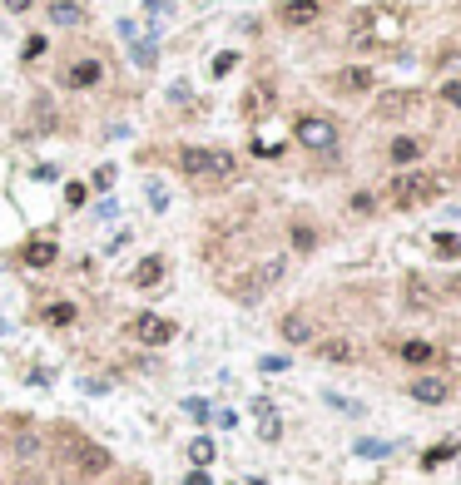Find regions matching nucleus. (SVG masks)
Returning a JSON list of instances; mask_svg holds the SVG:
<instances>
[{
	"instance_id": "obj_29",
	"label": "nucleus",
	"mask_w": 461,
	"mask_h": 485,
	"mask_svg": "<svg viewBox=\"0 0 461 485\" xmlns=\"http://www.w3.org/2000/svg\"><path fill=\"white\" fill-rule=\"evenodd\" d=\"M432 248H437L442 258H457V253H461V238H452V233H437V238H432Z\"/></svg>"
},
{
	"instance_id": "obj_2",
	"label": "nucleus",
	"mask_w": 461,
	"mask_h": 485,
	"mask_svg": "<svg viewBox=\"0 0 461 485\" xmlns=\"http://www.w3.org/2000/svg\"><path fill=\"white\" fill-rule=\"evenodd\" d=\"M179 174L184 179H214V184H229L233 174H238V164H233L229 149H179Z\"/></svg>"
},
{
	"instance_id": "obj_39",
	"label": "nucleus",
	"mask_w": 461,
	"mask_h": 485,
	"mask_svg": "<svg viewBox=\"0 0 461 485\" xmlns=\"http://www.w3.org/2000/svg\"><path fill=\"white\" fill-rule=\"evenodd\" d=\"M457 169H461V164H457Z\"/></svg>"
},
{
	"instance_id": "obj_20",
	"label": "nucleus",
	"mask_w": 461,
	"mask_h": 485,
	"mask_svg": "<svg viewBox=\"0 0 461 485\" xmlns=\"http://www.w3.org/2000/svg\"><path fill=\"white\" fill-rule=\"evenodd\" d=\"M407 302H412V307H432V302H437V288L412 273V278H407Z\"/></svg>"
},
{
	"instance_id": "obj_7",
	"label": "nucleus",
	"mask_w": 461,
	"mask_h": 485,
	"mask_svg": "<svg viewBox=\"0 0 461 485\" xmlns=\"http://www.w3.org/2000/svg\"><path fill=\"white\" fill-rule=\"evenodd\" d=\"M129 332H134V342H144V347H164V342H174V322L159 317V312H139V317L129 322Z\"/></svg>"
},
{
	"instance_id": "obj_30",
	"label": "nucleus",
	"mask_w": 461,
	"mask_h": 485,
	"mask_svg": "<svg viewBox=\"0 0 461 485\" xmlns=\"http://www.w3.org/2000/svg\"><path fill=\"white\" fill-rule=\"evenodd\" d=\"M452 456H457V446H437V451H427V456H422V466L432 471V466H442V461H452Z\"/></svg>"
},
{
	"instance_id": "obj_17",
	"label": "nucleus",
	"mask_w": 461,
	"mask_h": 485,
	"mask_svg": "<svg viewBox=\"0 0 461 485\" xmlns=\"http://www.w3.org/2000/svg\"><path fill=\"white\" fill-rule=\"evenodd\" d=\"M159 278H164V258H159V253H154V258H139V263H134V288H154Z\"/></svg>"
},
{
	"instance_id": "obj_34",
	"label": "nucleus",
	"mask_w": 461,
	"mask_h": 485,
	"mask_svg": "<svg viewBox=\"0 0 461 485\" xmlns=\"http://www.w3.org/2000/svg\"><path fill=\"white\" fill-rule=\"evenodd\" d=\"M40 55H45V40H40V35H35V40H30V45H25V60H40Z\"/></svg>"
},
{
	"instance_id": "obj_22",
	"label": "nucleus",
	"mask_w": 461,
	"mask_h": 485,
	"mask_svg": "<svg viewBox=\"0 0 461 485\" xmlns=\"http://www.w3.org/2000/svg\"><path fill=\"white\" fill-rule=\"evenodd\" d=\"M268 109H273V99H268V90H263V85L243 95V114H248V119H263Z\"/></svg>"
},
{
	"instance_id": "obj_1",
	"label": "nucleus",
	"mask_w": 461,
	"mask_h": 485,
	"mask_svg": "<svg viewBox=\"0 0 461 485\" xmlns=\"http://www.w3.org/2000/svg\"><path fill=\"white\" fill-rule=\"evenodd\" d=\"M402 30H407V20H402L392 5H367V10L352 15L347 40H352L357 50H392V45L402 40Z\"/></svg>"
},
{
	"instance_id": "obj_16",
	"label": "nucleus",
	"mask_w": 461,
	"mask_h": 485,
	"mask_svg": "<svg viewBox=\"0 0 461 485\" xmlns=\"http://www.w3.org/2000/svg\"><path fill=\"white\" fill-rule=\"evenodd\" d=\"M387 154H392V164H412V159H422V154H427V139H412V134H407V139H392V149H387Z\"/></svg>"
},
{
	"instance_id": "obj_13",
	"label": "nucleus",
	"mask_w": 461,
	"mask_h": 485,
	"mask_svg": "<svg viewBox=\"0 0 461 485\" xmlns=\"http://www.w3.org/2000/svg\"><path fill=\"white\" fill-rule=\"evenodd\" d=\"M412 396H417L422 406H442V401L452 396V382H447V377H417V382H412Z\"/></svg>"
},
{
	"instance_id": "obj_31",
	"label": "nucleus",
	"mask_w": 461,
	"mask_h": 485,
	"mask_svg": "<svg viewBox=\"0 0 461 485\" xmlns=\"http://www.w3.org/2000/svg\"><path fill=\"white\" fill-rule=\"evenodd\" d=\"M115 179H119L115 164H100V169H95V189H115Z\"/></svg>"
},
{
	"instance_id": "obj_23",
	"label": "nucleus",
	"mask_w": 461,
	"mask_h": 485,
	"mask_svg": "<svg viewBox=\"0 0 461 485\" xmlns=\"http://www.w3.org/2000/svg\"><path fill=\"white\" fill-rule=\"evenodd\" d=\"M129 65H139V70H154V40H129Z\"/></svg>"
},
{
	"instance_id": "obj_19",
	"label": "nucleus",
	"mask_w": 461,
	"mask_h": 485,
	"mask_svg": "<svg viewBox=\"0 0 461 485\" xmlns=\"http://www.w3.org/2000/svg\"><path fill=\"white\" fill-rule=\"evenodd\" d=\"M253 411H258V436H263V441H278V436H283V421H278V411H273L268 401H253Z\"/></svg>"
},
{
	"instance_id": "obj_15",
	"label": "nucleus",
	"mask_w": 461,
	"mask_h": 485,
	"mask_svg": "<svg viewBox=\"0 0 461 485\" xmlns=\"http://www.w3.org/2000/svg\"><path fill=\"white\" fill-rule=\"evenodd\" d=\"M318 357H323V362H338V367H347V362L357 357V347H352L347 337H328V342H318Z\"/></svg>"
},
{
	"instance_id": "obj_27",
	"label": "nucleus",
	"mask_w": 461,
	"mask_h": 485,
	"mask_svg": "<svg viewBox=\"0 0 461 485\" xmlns=\"http://www.w3.org/2000/svg\"><path fill=\"white\" fill-rule=\"evenodd\" d=\"M233 65H238V55H233V50H224V55H214V60H209V75H214V80H224Z\"/></svg>"
},
{
	"instance_id": "obj_33",
	"label": "nucleus",
	"mask_w": 461,
	"mask_h": 485,
	"mask_svg": "<svg viewBox=\"0 0 461 485\" xmlns=\"http://www.w3.org/2000/svg\"><path fill=\"white\" fill-rule=\"evenodd\" d=\"M85 194H90L85 184H65V203H70V208H80V203H85Z\"/></svg>"
},
{
	"instance_id": "obj_3",
	"label": "nucleus",
	"mask_w": 461,
	"mask_h": 485,
	"mask_svg": "<svg viewBox=\"0 0 461 485\" xmlns=\"http://www.w3.org/2000/svg\"><path fill=\"white\" fill-rule=\"evenodd\" d=\"M60 466H65V476H70L75 485H85V481H95V476H105V471H110V451H105V446H95V441L70 436V441H65Z\"/></svg>"
},
{
	"instance_id": "obj_32",
	"label": "nucleus",
	"mask_w": 461,
	"mask_h": 485,
	"mask_svg": "<svg viewBox=\"0 0 461 485\" xmlns=\"http://www.w3.org/2000/svg\"><path fill=\"white\" fill-rule=\"evenodd\" d=\"M184 411H189L194 421H209V401H204V396H189V401H184Z\"/></svg>"
},
{
	"instance_id": "obj_12",
	"label": "nucleus",
	"mask_w": 461,
	"mask_h": 485,
	"mask_svg": "<svg viewBox=\"0 0 461 485\" xmlns=\"http://www.w3.org/2000/svg\"><path fill=\"white\" fill-rule=\"evenodd\" d=\"M55 258H60L55 238H30V243L20 248V263H25V268H50Z\"/></svg>"
},
{
	"instance_id": "obj_24",
	"label": "nucleus",
	"mask_w": 461,
	"mask_h": 485,
	"mask_svg": "<svg viewBox=\"0 0 461 485\" xmlns=\"http://www.w3.org/2000/svg\"><path fill=\"white\" fill-rule=\"evenodd\" d=\"M189 461H194V471H204V466H214V441H209V436H199V441H189Z\"/></svg>"
},
{
	"instance_id": "obj_38",
	"label": "nucleus",
	"mask_w": 461,
	"mask_h": 485,
	"mask_svg": "<svg viewBox=\"0 0 461 485\" xmlns=\"http://www.w3.org/2000/svg\"><path fill=\"white\" fill-rule=\"evenodd\" d=\"M5 5H10L15 15H20V10H30V0H5Z\"/></svg>"
},
{
	"instance_id": "obj_6",
	"label": "nucleus",
	"mask_w": 461,
	"mask_h": 485,
	"mask_svg": "<svg viewBox=\"0 0 461 485\" xmlns=\"http://www.w3.org/2000/svg\"><path fill=\"white\" fill-rule=\"evenodd\" d=\"M283 268H288L283 258H263V263H258L253 273H243V278H233V283H229V292L238 297V302H258L263 292H268L273 283H278V278H283Z\"/></svg>"
},
{
	"instance_id": "obj_4",
	"label": "nucleus",
	"mask_w": 461,
	"mask_h": 485,
	"mask_svg": "<svg viewBox=\"0 0 461 485\" xmlns=\"http://www.w3.org/2000/svg\"><path fill=\"white\" fill-rule=\"evenodd\" d=\"M437 194H442V184H437L432 174H402V179H392V184H387V203H392V208H402V213H412V208L432 203Z\"/></svg>"
},
{
	"instance_id": "obj_9",
	"label": "nucleus",
	"mask_w": 461,
	"mask_h": 485,
	"mask_svg": "<svg viewBox=\"0 0 461 485\" xmlns=\"http://www.w3.org/2000/svg\"><path fill=\"white\" fill-rule=\"evenodd\" d=\"M318 15H323V0H283V5H278V20H283V25H293V30L313 25Z\"/></svg>"
},
{
	"instance_id": "obj_28",
	"label": "nucleus",
	"mask_w": 461,
	"mask_h": 485,
	"mask_svg": "<svg viewBox=\"0 0 461 485\" xmlns=\"http://www.w3.org/2000/svg\"><path fill=\"white\" fill-rule=\"evenodd\" d=\"M293 248H298V253H313V248H318V233L298 223V228H293Z\"/></svg>"
},
{
	"instance_id": "obj_35",
	"label": "nucleus",
	"mask_w": 461,
	"mask_h": 485,
	"mask_svg": "<svg viewBox=\"0 0 461 485\" xmlns=\"http://www.w3.org/2000/svg\"><path fill=\"white\" fill-rule=\"evenodd\" d=\"M357 451H362V456H387V446H382V441H362Z\"/></svg>"
},
{
	"instance_id": "obj_25",
	"label": "nucleus",
	"mask_w": 461,
	"mask_h": 485,
	"mask_svg": "<svg viewBox=\"0 0 461 485\" xmlns=\"http://www.w3.org/2000/svg\"><path fill=\"white\" fill-rule=\"evenodd\" d=\"M169 10H174V0H149V35H144V40H154V35L164 30V20H169Z\"/></svg>"
},
{
	"instance_id": "obj_5",
	"label": "nucleus",
	"mask_w": 461,
	"mask_h": 485,
	"mask_svg": "<svg viewBox=\"0 0 461 485\" xmlns=\"http://www.w3.org/2000/svg\"><path fill=\"white\" fill-rule=\"evenodd\" d=\"M293 139L303 149H313V154H328V149H338V124L328 114H298L293 119Z\"/></svg>"
},
{
	"instance_id": "obj_8",
	"label": "nucleus",
	"mask_w": 461,
	"mask_h": 485,
	"mask_svg": "<svg viewBox=\"0 0 461 485\" xmlns=\"http://www.w3.org/2000/svg\"><path fill=\"white\" fill-rule=\"evenodd\" d=\"M412 109H422V95L417 90H387V95L377 99V119H402Z\"/></svg>"
},
{
	"instance_id": "obj_37",
	"label": "nucleus",
	"mask_w": 461,
	"mask_h": 485,
	"mask_svg": "<svg viewBox=\"0 0 461 485\" xmlns=\"http://www.w3.org/2000/svg\"><path fill=\"white\" fill-rule=\"evenodd\" d=\"M447 292H452V297H461V278H447Z\"/></svg>"
},
{
	"instance_id": "obj_11",
	"label": "nucleus",
	"mask_w": 461,
	"mask_h": 485,
	"mask_svg": "<svg viewBox=\"0 0 461 485\" xmlns=\"http://www.w3.org/2000/svg\"><path fill=\"white\" fill-rule=\"evenodd\" d=\"M333 90H338V95H367V90H372V70H367V65H347V70L333 75Z\"/></svg>"
},
{
	"instance_id": "obj_18",
	"label": "nucleus",
	"mask_w": 461,
	"mask_h": 485,
	"mask_svg": "<svg viewBox=\"0 0 461 485\" xmlns=\"http://www.w3.org/2000/svg\"><path fill=\"white\" fill-rule=\"evenodd\" d=\"M397 357H402V362H412V367H427V362L437 357V347H432V342H422V337H412V342H402V347H397Z\"/></svg>"
},
{
	"instance_id": "obj_21",
	"label": "nucleus",
	"mask_w": 461,
	"mask_h": 485,
	"mask_svg": "<svg viewBox=\"0 0 461 485\" xmlns=\"http://www.w3.org/2000/svg\"><path fill=\"white\" fill-rule=\"evenodd\" d=\"M50 20L55 25H85V10L75 0H50Z\"/></svg>"
},
{
	"instance_id": "obj_26",
	"label": "nucleus",
	"mask_w": 461,
	"mask_h": 485,
	"mask_svg": "<svg viewBox=\"0 0 461 485\" xmlns=\"http://www.w3.org/2000/svg\"><path fill=\"white\" fill-rule=\"evenodd\" d=\"M45 322H50V327H70V322H75V302H50V307H45Z\"/></svg>"
},
{
	"instance_id": "obj_14",
	"label": "nucleus",
	"mask_w": 461,
	"mask_h": 485,
	"mask_svg": "<svg viewBox=\"0 0 461 485\" xmlns=\"http://www.w3.org/2000/svg\"><path fill=\"white\" fill-rule=\"evenodd\" d=\"M278 332H283L293 347H303V342H313V317H308V312H288V317L278 322Z\"/></svg>"
},
{
	"instance_id": "obj_10",
	"label": "nucleus",
	"mask_w": 461,
	"mask_h": 485,
	"mask_svg": "<svg viewBox=\"0 0 461 485\" xmlns=\"http://www.w3.org/2000/svg\"><path fill=\"white\" fill-rule=\"evenodd\" d=\"M100 75H105L100 60H75V65L60 75V85H65V90H90V85H100Z\"/></svg>"
},
{
	"instance_id": "obj_36",
	"label": "nucleus",
	"mask_w": 461,
	"mask_h": 485,
	"mask_svg": "<svg viewBox=\"0 0 461 485\" xmlns=\"http://www.w3.org/2000/svg\"><path fill=\"white\" fill-rule=\"evenodd\" d=\"M442 99H447L452 109H461V85H447V90H442Z\"/></svg>"
}]
</instances>
